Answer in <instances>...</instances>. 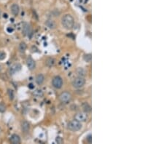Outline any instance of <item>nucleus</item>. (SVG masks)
Listing matches in <instances>:
<instances>
[{"mask_svg":"<svg viewBox=\"0 0 164 144\" xmlns=\"http://www.w3.org/2000/svg\"><path fill=\"white\" fill-rule=\"evenodd\" d=\"M88 113H78L75 115V120L83 122V121H86L88 119Z\"/></svg>","mask_w":164,"mask_h":144,"instance_id":"423d86ee","label":"nucleus"},{"mask_svg":"<svg viewBox=\"0 0 164 144\" xmlns=\"http://www.w3.org/2000/svg\"><path fill=\"white\" fill-rule=\"evenodd\" d=\"M5 106L4 104H0V112H5Z\"/></svg>","mask_w":164,"mask_h":144,"instance_id":"5701e85b","label":"nucleus"},{"mask_svg":"<svg viewBox=\"0 0 164 144\" xmlns=\"http://www.w3.org/2000/svg\"><path fill=\"white\" fill-rule=\"evenodd\" d=\"M4 17H5V18H7V15H6V14H5V16H4Z\"/></svg>","mask_w":164,"mask_h":144,"instance_id":"cd10ccee","label":"nucleus"},{"mask_svg":"<svg viewBox=\"0 0 164 144\" xmlns=\"http://www.w3.org/2000/svg\"><path fill=\"white\" fill-rule=\"evenodd\" d=\"M26 44L25 42H21V44H19V50L21 52H24L26 50Z\"/></svg>","mask_w":164,"mask_h":144,"instance_id":"a211bd4d","label":"nucleus"},{"mask_svg":"<svg viewBox=\"0 0 164 144\" xmlns=\"http://www.w3.org/2000/svg\"><path fill=\"white\" fill-rule=\"evenodd\" d=\"M7 92H8V96H9V97H10V100H13V98H14V93H13V91L12 90H8Z\"/></svg>","mask_w":164,"mask_h":144,"instance_id":"412c9836","label":"nucleus"},{"mask_svg":"<svg viewBox=\"0 0 164 144\" xmlns=\"http://www.w3.org/2000/svg\"><path fill=\"white\" fill-rule=\"evenodd\" d=\"M83 109L85 113H88L91 111V106H90L88 104H87V103H85V104H83Z\"/></svg>","mask_w":164,"mask_h":144,"instance_id":"dca6fc26","label":"nucleus"},{"mask_svg":"<svg viewBox=\"0 0 164 144\" xmlns=\"http://www.w3.org/2000/svg\"><path fill=\"white\" fill-rule=\"evenodd\" d=\"M71 98H72V96H71L70 93L67 92H62L61 94L60 95V96H59V100L63 103L69 102V101H70Z\"/></svg>","mask_w":164,"mask_h":144,"instance_id":"39448f33","label":"nucleus"},{"mask_svg":"<svg viewBox=\"0 0 164 144\" xmlns=\"http://www.w3.org/2000/svg\"><path fill=\"white\" fill-rule=\"evenodd\" d=\"M33 94H34V96H36V97L40 98V97H42V96H43L44 93H43L42 90H39V89H37V90H36L34 91Z\"/></svg>","mask_w":164,"mask_h":144,"instance_id":"f3484780","label":"nucleus"},{"mask_svg":"<svg viewBox=\"0 0 164 144\" xmlns=\"http://www.w3.org/2000/svg\"><path fill=\"white\" fill-rule=\"evenodd\" d=\"M5 57H6V54L4 52H0V60H2L5 58Z\"/></svg>","mask_w":164,"mask_h":144,"instance_id":"4be33fe9","label":"nucleus"},{"mask_svg":"<svg viewBox=\"0 0 164 144\" xmlns=\"http://www.w3.org/2000/svg\"><path fill=\"white\" fill-rule=\"evenodd\" d=\"M46 26L49 28V29H54L56 27V24L53 21H51V20H48L45 23Z\"/></svg>","mask_w":164,"mask_h":144,"instance_id":"ddd939ff","label":"nucleus"},{"mask_svg":"<svg viewBox=\"0 0 164 144\" xmlns=\"http://www.w3.org/2000/svg\"><path fill=\"white\" fill-rule=\"evenodd\" d=\"M53 86L56 89H60L63 85V80L60 76H55L52 81Z\"/></svg>","mask_w":164,"mask_h":144,"instance_id":"20e7f679","label":"nucleus"},{"mask_svg":"<svg viewBox=\"0 0 164 144\" xmlns=\"http://www.w3.org/2000/svg\"><path fill=\"white\" fill-rule=\"evenodd\" d=\"M21 69V64H19V63H16V64L13 65L12 67H10V71L12 74H14L15 73H16V72L19 71Z\"/></svg>","mask_w":164,"mask_h":144,"instance_id":"6e6552de","label":"nucleus"},{"mask_svg":"<svg viewBox=\"0 0 164 144\" xmlns=\"http://www.w3.org/2000/svg\"><path fill=\"white\" fill-rule=\"evenodd\" d=\"M91 59H92V56H91V54H88V55H85L84 56V60L86 62H91Z\"/></svg>","mask_w":164,"mask_h":144,"instance_id":"aec40b11","label":"nucleus"},{"mask_svg":"<svg viewBox=\"0 0 164 144\" xmlns=\"http://www.w3.org/2000/svg\"><path fill=\"white\" fill-rule=\"evenodd\" d=\"M46 65H47L48 67H51L53 66L55 64V60L54 58H49L46 60Z\"/></svg>","mask_w":164,"mask_h":144,"instance_id":"2eb2a0df","label":"nucleus"},{"mask_svg":"<svg viewBox=\"0 0 164 144\" xmlns=\"http://www.w3.org/2000/svg\"><path fill=\"white\" fill-rule=\"evenodd\" d=\"M21 129H22V130H23L24 133H28L30 129L29 123L26 121H23V122H22V125H21Z\"/></svg>","mask_w":164,"mask_h":144,"instance_id":"9b49d317","label":"nucleus"},{"mask_svg":"<svg viewBox=\"0 0 164 144\" xmlns=\"http://www.w3.org/2000/svg\"><path fill=\"white\" fill-rule=\"evenodd\" d=\"M44 81H45V77L43 75L40 74H38L37 76L36 82L37 83V84L41 85V84H42V83L44 82Z\"/></svg>","mask_w":164,"mask_h":144,"instance_id":"4468645a","label":"nucleus"},{"mask_svg":"<svg viewBox=\"0 0 164 144\" xmlns=\"http://www.w3.org/2000/svg\"><path fill=\"white\" fill-rule=\"evenodd\" d=\"M23 34L26 36H29V34H31V29L29 24H28V23H24L23 27Z\"/></svg>","mask_w":164,"mask_h":144,"instance_id":"1a4fd4ad","label":"nucleus"},{"mask_svg":"<svg viewBox=\"0 0 164 144\" xmlns=\"http://www.w3.org/2000/svg\"><path fill=\"white\" fill-rule=\"evenodd\" d=\"M29 88H31V89H32V88H34V86H33L32 84H29Z\"/></svg>","mask_w":164,"mask_h":144,"instance_id":"393cba45","label":"nucleus"},{"mask_svg":"<svg viewBox=\"0 0 164 144\" xmlns=\"http://www.w3.org/2000/svg\"><path fill=\"white\" fill-rule=\"evenodd\" d=\"M62 25L66 29H72L75 24V20L71 15H66L63 17L61 20Z\"/></svg>","mask_w":164,"mask_h":144,"instance_id":"f257e3e1","label":"nucleus"},{"mask_svg":"<svg viewBox=\"0 0 164 144\" xmlns=\"http://www.w3.org/2000/svg\"><path fill=\"white\" fill-rule=\"evenodd\" d=\"M7 31H8L9 32H10V31H11V32H12V31H13V29H7Z\"/></svg>","mask_w":164,"mask_h":144,"instance_id":"a878e982","label":"nucleus"},{"mask_svg":"<svg viewBox=\"0 0 164 144\" xmlns=\"http://www.w3.org/2000/svg\"><path fill=\"white\" fill-rule=\"evenodd\" d=\"M1 70H2V66H0V71H1Z\"/></svg>","mask_w":164,"mask_h":144,"instance_id":"c85d7f7f","label":"nucleus"},{"mask_svg":"<svg viewBox=\"0 0 164 144\" xmlns=\"http://www.w3.org/2000/svg\"><path fill=\"white\" fill-rule=\"evenodd\" d=\"M55 141H56L58 143H63V139H62L61 137H57L56 139H55Z\"/></svg>","mask_w":164,"mask_h":144,"instance_id":"b1692460","label":"nucleus"},{"mask_svg":"<svg viewBox=\"0 0 164 144\" xmlns=\"http://www.w3.org/2000/svg\"><path fill=\"white\" fill-rule=\"evenodd\" d=\"M77 73L80 76H82L83 77L84 76H85V71L83 68H79L77 70Z\"/></svg>","mask_w":164,"mask_h":144,"instance_id":"6ab92c4d","label":"nucleus"},{"mask_svg":"<svg viewBox=\"0 0 164 144\" xmlns=\"http://www.w3.org/2000/svg\"><path fill=\"white\" fill-rule=\"evenodd\" d=\"M68 129L69 130H72V131L76 132L80 130L82 128V124L80 121H77V120H72L68 124V126H67Z\"/></svg>","mask_w":164,"mask_h":144,"instance_id":"f03ea898","label":"nucleus"},{"mask_svg":"<svg viewBox=\"0 0 164 144\" xmlns=\"http://www.w3.org/2000/svg\"><path fill=\"white\" fill-rule=\"evenodd\" d=\"M85 83V80L82 76H79V77L75 78V80L72 82V85L75 88H80L83 87Z\"/></svg>","mask_w":164,"mask_h":144,"instance_id":"7ed1b4c3","label":"nucleus"},{"mask_svg":"<svg viewBox=\"0 0 164 144\" xmlns=\"http://www.w3.org/2000/svg\"><path fill=\"white\" fill-rule=\"evenodd\" d=\"M80 1H83V0H80Z\"/></svg>","mask_w":164,"mask_h":144,"instance_id":"c756f323","label":"nucleus"},{"mask_svg":"<svg viewBox=\"0 0 164 144\" xmlns=\"http://www.w3.org/2000/svg\"><path fill=\"white\" fill-rule=\"evenodd\" d=\"M26 64H27L28 68H29L30 70H33L35 68L36 66V63L34 62V60L31 58V57H29L26 60Z\"/></svg>","mask_w":164,"mask_h":144,"instance_id":"0eeeda50","label":"nucleus"},{"mask_svg":"<svg viewBox=\"0 0 164 144\" xmlns=\"http://www.w3.org/2000/svg\"><path fill=\"white\" fill-rule=\"evenodd\" d=\"M1 15H2V12H1V10H0V18H1Z\"/></svg>","mask_w":164,"mask_h":144,"instance_id":"bb28decb","label":"nucleus"},{"mask_svg":"<svg viewBox=\"0 0 164 144\" xmlns=\"http://www.w3.org/2000/svg\"><path fill=\"white\" fill-rule=\"evenodd\" d=\"M19 6L17 4H13L11 7V12L14 15H18L19 13Z\"/></svg>","mask_w":164,"mask_h":144,"instance_id":"f8f14e48","label":"nucleus"},{"mask_svg":"<svg viewBox=\"0 0 164 144\" xmlns=\"http://www.w3.org/2000/svg\"><path fill=\"white\" fill-rule=\"evenodd\" d=\"M10 142L13 144H19L21 143V138L18 135H13L10 138Z\"/></svg>","mask_w":164,"mask_h":144,"instance_id":"9d476101","label":"nucleus"}]
</instances>
